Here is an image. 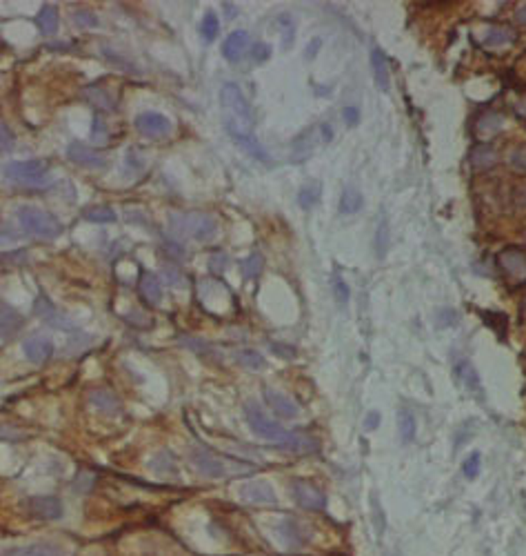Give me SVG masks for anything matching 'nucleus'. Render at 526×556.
I'll use <instances>...</instances> for the list:
<instances>
[{"label": "nucleus", "mask_w": 526, "mask_h": 556, "mask_svg": "<svg viewBox=\"0 0 526 556\" xmlns=\"http://www.w3.org/2000/svg\"><path fill=\"white\" fill-rule=\"evenodd\" d=\"M244 416H247V423H249V427L253 430L255 437H260L269 443H276L278 447H283V450L296 452V454H307V452L317 450V441H313L311 437H304V434L289 432L283 425H278V423L269 418L255 403L244 405Z\"/></svg>", "instance_id": "obj_1"}, {"label": "nucleus", "mask_w": 526, "mask_h": 556, "mask_svg": "<svg viewBox=\"0 0 526 556\" xmlns=\"http://www.w3.org/2000/svg\"><path fill=\"white\" fill-rule=\"evenodd\" d=\"M169 227L176 236L198 240V243L213 240L218 234L216 221L209 214H200V212H174V214H169Z\"/></svg>", "instance_id": "obj_2"}, {"label": "nucleus", "mask_w": 526, "mask_h": 556, "mask_svg": "<svg viewBox=\"0 0 526 556\" xmlns=\"http://www.w3.org/2000/svg\"><path fill=\"white\" fill-rule=\"evenodd\" d=\"M5 178L9 183L20 185V187H33V189H43L54 183L52 169L49 163L40 159H31V161H14L7 163L3 169Z\"/></svg>", "instance_id": "obj_3"}, {"label": "nucleus", "mask_w": 526, "mask_h": 556, "mask_svg": "<svg viewBox=\"0 0 526 556\" xmlns=\"http://www.w3.org/2000/svg\"><path fill=\"white\" fill-rule=\"evenodd\" d=\"M18 223L27 234L43 238V240H54L63 234V223H60L54 214L31 207V205H22L18 210Z\"/></svg>", "instance_id": "obj_4"}, {"label": "nucleus", "mask_w": 526, "mask_h": 556, "mask_svg": "<svg viewBox=\"0 0 526 556\" xmlns=\"http://www.w3.org/2000/svg\"><path fill=\"white\" fill-rule=\"evenodd\" d=\"M220 103H223L225 112H227L225 123L236 125L240 129H249V125L253 123L251 105L244 98V94L240 92L238 85L234 82L223 85V89H220Z\"/></svg>", "instance_id": "obj_5"}, {"label": "nucleus", "mask_w": 526, "mask_h": 556, "mask_svg": "<svg viewBox=\"0 0 526 556\" xmlns=\"http://www.w3.org/2000/svg\"><path fill=\"white\" fill-rule=\"evenodd\" d=\"M33 312L38 314V319H43L49 328H54V330H60V332H73V330H76V323H73V319H69L63 309H58L52 300H47L45 296L36 298Z\"/></svg>", "instance_id": "obj_6"}, {"label": "nucleus", "mask_w": 526, "mask_h": 556, "mask_svg": "<svg viewBox=\"0 0 526 556\" xmlns=\"http://www.w3.org/2000/svg\"><path fill=\"white\" fill-rule=\"evenodd\" d=\"M291 494H293V499H296V503L304 507V510L320 512L326 507V497L309 481H293Z\"/></svg>", "instance_id": "obj_7"}, {"label": "nucleus", "mask_w": 526, "mask_h": 556, "mask_svg": "<svg viewBox=\"0 0 526 556\" xmlns=\"http://www.w3.org/2000/svg\"><path fill=\"white\" fill-rule=\"evenodd\" d=\"M497 265L513 281H526V251L520 247H506L497 254Z\"/></svg>", "instance_id": "obj_8"}, {"label": "nucleus", "mask_w": 526, "mask_h": 556, "mask_svg": "<svg viewBox=\"0 0 526 556\" xmlns=\"http://www.w3.org/2000/svg\"><path fill=\"white\" fill-rule=\"evenodd\" d=\"M191 458H193V465L198 467V472H202L204 476H209V478H223V476L231 474L229 465L223 461V458H218L216 454H211L209 450L195 447Z\"/></svg>", "instance_id": "obj_9"}, {"label": "nucleus", "mask_w": 526, "mask_h": 556, "mask_svg": "<svg viewBox=\"0 0 526 556\" xmlns=\"http://www.w3.org/2000/svg\"><path fill=\"white\" fill-rule=\"evenodd\" d=\"M136 129L142 136L149 138H165L171 134V123L169 118L158 114V112H144L136 118Z\"/></svg>", "instance_id": "obj_10"}, {"label": "nucleus", "mask_w": 526, "mask_h": 556, "mask_svg": "<svg viewBox=\"0 0 526 556\" xmlns=\"http://www.w3.org/2000/svg\"><path fill=\"white\" fill-rule=\"evenodd\" d=\"M225 127H227L229 136L234 138V142L238 145V147H242L249 156H253V159H258V161H262V163H269V154L264 152V147L260 145V140H255V138H253V134H251L249 129H240V127L229 125V123H225Z\"/></svg>", "instance_id": "obj_11"}, {"label": "nucleus", "mask_w": 526, "mask_h": 556, "mask_svg": "<svg viewBox=\"0 0 526 556\" xmlns=\"http://www.w3.org/2000/svg\"><path fill=\"white\" fill-rule=\"evenodd\" d=\"M67 156H69V161H73L76 165L89 167V169H103L107 165L105 154H100L98 149H91L82 142H71L67 147Z\"/></svg>", "instance_id": "obj_12"}, {"label": "nucleus", "mask_w": 526, "mask_h": 556, "mask_svg": "<svg viewBox=\"0 0 526 556\" xmlns=\"http://www.w3.org/2000/svg\"><path fill=\"white\" fill-rule=\"evenodd\" d=\"M22 352L33 365H43V363H47L54 356V343L49 341L47 336H29L27 341L22 343Z\"/></svg>", "instance_id": "obj_13"}, {"label": "nucleus", "mask_w": 526, "mask_h": 556, "mask_svg": "<svg viewBox=\"0 0 526 556\" xmlns=\"http://www.w3.org/2000/svg\"><path fill=\"white\" fill-rule=\"evenodd\" d=\"M242 501L253 503V505H276V492L273 488L264 481H251L247 485H242L240 490Z\"/></svg>", "instance_id": "obj_14"}, {"label": "nucleus", "mask_w": 526, "mask_h": 556, "mask_svg": "<svg viewBox=\"0 0 526 556\" xmlns=\"http://www.w3.org/2000/svg\"><path fill=\"white\" fill-rule=\"evenodd\" d=\"M264 401L266 405L273 409V412L278 416H283V418H296L300 414V407L298 403H293L291 398L283 392H278V390H264Z\"/></svg>", "instance_id": "obj_15"}, {"label": "nucleus", "mask_w": 526, "mask_h": 556, "mask_svg": "<svg viewBox=\"0 0 526 556\" xmlns=\"http://www.w3.org/2000/svg\"><path fill=\"white\" fill-rule=\"evenodd\" d=\"M29 510L33 516L45 518V521H56L63 516V501L56 497H36L29 501Z\"/></svg>", "instance_id": "obj_16"}, {"label": "nucleus", "mask_w": 526, "mask_h": 556, "mask_svg": "<svg viewBox=\"0 0 526 556\" xmlns=\"http://www.w3.org/2000/svg\"><path fill=\"white\" fill-rule=\"evenodd\" d=\"M22 328H24V319L20 316V312H16L11 305L0 303V338L9 341V338H14Z\"/></svg>", "instance_id": "obj_17"}, {"label": "nucleus", "mask_w": 526, "mask_h": 556, "mask_svg": "<svg viewBox=\"0 0 526 556\" xmlns=\"http://www.w3.org/2000/svg\"><path fill=\"white\" fill-rule=\"evenodd\" d=\"M278 529H280V534H283V541L291 550H298L309 541V534L304 532V527L296 521V518H285Z\"/></svg>", "instance_id": "obj_18"}, {"label": "nucleus", "mask_w": 526, "mask_h": 556, "mask_svg": "<svg viewBox=\"0 0 526 556\" xmlns=\"http://www.w3.org/2000/svg\"><path fill=\"white\" fill-rule=\"evenodd\" d=\"M249 50V34L247 31H234L227 36V41L223 45V56L231 63H236L244 56V52Z\"/></svg>", "instance_id": "obj_19"}, {"label": "nucleus", "mask_w": 526, "mask_h": 556, "mask_svg": "<svg viewBox=\"0 0 526 556\" xmlns=\"http://www.w3.org/2000/svg\"><path fill=\"white\" fill-rule=\"evenodd\" d=\"M371 67H373V78H375L377 89H380V92H389L391 89L389 63H386L382 50H377V47H373V50H371Z\"/></svg>", "instance_id": "obj_20"}, {"label": "nucleus", "mask_w": 526, "mask_h": 556, "mask_svg": "<svg viewBox=\"0 0 526 556\" xmlns=\"http://www.w3.org/2000/svg\"><path fill=\"white\" fill-rule=\"evenodd\" d=\"M140 296L146 300L149 305H158L163 298V285H160V278L151 272H142L140 276Z\"/></svg>", "instance_id": "obj_21"}, {"label": "nucleus", "mask_w": 526, "mask_h": 556, "mask_svg": "<svg viewBox=\"0 0 526 556\" xmlns=\"http://www.w3.org/2000/svg\"><path fill=\"white\" fill-rule=\"evenodd\" d=\"M497 163V152L491 147V145H475L473 152H471V165L473 169H478V172H484V169H491L493 165Z\"/></svg>", "instance_id": "obj_22"}, {"label": "nucleus", "mask_w": 526, "mask_h": 556, "mask_svg": "<svg viewBox=\"0 0 526 556\" xmlns=\"http://www.w3.org/2000/svg\"><path fill=\"white\" fill-rule=\"evenodd\" d=\"M36 27H38L40 34H45V36H54L58 29V9L52 5H45L38 11V16H36Z\"/></svg>", "instance_id": "obj_23"}, {"label": "nucleus", "mask_w": 526, "mask_h": 556, "mask_svg": "<svg viewBox=\"0 0 526 556\" xmlns=\"http://www.w3.org/2000/svg\"><path fill=\"white\" fill-rule=\"evenodd\" d=\"M91 403L105 414H118L120 412V401L116 398V394H112L109 390H96L91 394Z\"/></svg>", "instance_id": "obj_24"}, {"label": "nucleus", "mask_w": 526, "mask_h": 556, "mask_svg": "<svg viewBox=\"0 0 526 556\" xmlns=\"http://www.w3.org/2000/svg\"><path fill=\"white\" fill-rule=\"evenodd\" d=\"M398 427H400V439L402 443H411L415 439V430H418V423H415V416L411 409L402 407L398 412Z\"/></svg>", "instance_id": "obj_25"}, {"label": "nucleus", "mask_w": 526, "mask_h": 556, "mask_svg": "<svg viewBox=\"0 0 526 556\" xmlns=\"http://www.w3.org/2000/svg\"><path fill=\"white\" fill-rule=\"evenodd\" d=\"M364 205V198L360 194V189L356 187H347L342 191V198H340V214H356L362 210Z\"/></svg>", "instance_id": "obj_26"}, {"label": "nucleus", "mask_w": 526, "mask_h": 556, "mask_svg": "<svg viewBox=\"0 0 526 556\" xmlns=\"http://www.w3.org/2000/svg\"><path fill=\"white\" fill-rule=\"evenodd\" d=\"M456 379H458L460 383L467 385V390H469V392H478V390H480L478 374H475V367L471 365L469 360L458 363V367H456Z\"/></svg>", "instance_id": "obj_27"}, {"label": "nucleus", "mask_w": 526, "mask_h": 556, "mask_svg": "<svg viewBox=\"0 0 526 556\" xmlns=\"http://www.w3.org/2000/svg\"><path fill=\"white\" fill-rule=\"evenodd\" d=\"M87 98L93 107H100V110H114L116 107V98L100 85H91L87 89Z\"/></svg>", "instance_id": "obj_28"}, {"label": "nucleus", "mask_w": 526, "mask_h": 556, "mask_svg": "<svg viewBox=\"0 0 526 556\" xmlns=\"http://www.w3.org/2000/svg\"><path fill=\"white\" fill-rule=\"evenodd\" d=\"M320 200V183H307L298 194V203L302 210H313Z\"/></svg>", "instance_id": "obj_29"}, {"label": "nucleus", "mask_w": 526, "mask_h": 556, "mask_svg": "<svg viewBox=\"0 0 526 556\" xmlns=\"http://www.w3.org/2000/svg\"><path fill=\"white\" fill-rule=\"evenodd\" d=\"M513 41H516V36H513V31L509 27H491L484 36L486 47H499V45H506Z\"/></svg>", "instance_id": "obj_30"}, {"label": "nucleus", "mask_w": 526, "mask_h": 556, "mask_svg": "<svg viewBox=\"0 0 526 556\" xmlns=\"http://www.w3.org/2000/svg\"><path fill=\"white\" fill-rule=\"evenodd\" d=\"M84 219L91 223H116V212L109 205H98V207H89L84 212Z\"/></svg>", "instance_id": "obj_31"}, {"label": "nucleus", "mask_w": 526, "mask_h": 556, "mask_svg": "<svg viewBox=\"0 0 526 556\" xmlns=\"http://www.w3.org/2000/svg\"><path fill=\"white\" fill-rule=\"evenodd\" d=\"M20 556H65L63 550L52 546V543H33V546L24 548Z\"/></svg>", "instance_id": "obj_32"}, {"label": "nucleus", "mask_w": 526, "mask_h": 556, "mask_svg": "<svg viewBox=\"0 0 526 556\" xmlns=\"http://www.w3.org/2000/svg\"><path fill=\"white\" fill-rule=\"evenodd\" d=\"M386 247H389V223H386V219H380V223H377V232H375V254H377V258H384Z\"/></svg>", "instance_id": "obj_33"}, {"label": "nucleus", "mask_w": 526, "mask_h": 556, "mask_svg": "<svg viewBox=\"0 0 526 556\" xmlns=\"http://www.w3.org/2000/svg\"><path fill=\"white\" fill-rule=\"evenodd\" d=\"M218 31H220V22H218V16L213 14V11H209V14H206L204 18H202V22H200V34H202V38L206 41V43H211L216 36H218Z\"/></svg>", "instance_id": "obj_34"}, {"label": "nucleus", "mask_w": 526, "mask_h": 556, "mask_svg": "<svg viewBox=\"0 0 526 556\" xmlns=\"http://www.w3.org/2000/svg\"><path fill=\"white\" fill-rule=\"evenodd\" d=\"M262 256L260 254H251V256L242 263V276L244 278H258L262 272Z\"/></svg>", "instance_id": "obj_35"}, {"label": "nucleus", "mask_w": 526, "mask_h": 556, "mask_svg": "<svg viewBox=\"0 0 526 556\" xmlns=\"http://www.w3.org/2000/svg\"><path fill=\"white\" fill-rule=\"evenodd\" d=\"M456 323H458V312H456V309H451V307L437 309V314H435V328H437V330L453 328Z\"/></svg>", "instance_id": "obj_36"}, {"label": "nucleus", "mask_w": 526, "mask_h": 556, "mask_svg": "<svg viewBox=\"0 0 526 556\" xmlns=\"http://www.w3.org/2000/svg\"><path fill=\"white\" fill-rule=\"evenodd\" d=\"M238 360L242 363L244 367H249V370H260L264 365V358L258 352H253V349H244V352H240L238 354Z\"/></svg>", "instance_id": "obj_37"}, {"label": "nucleus", "mask_w": 526, "mask_h": 556, "mask_svg": "<svg viewBox=\"0 0 526 556\" xmlns=\"http://www.w3.org/2000/svg\"><path fill=\"white\" fill-rule=\"evenodd\" d=\"M331 287H333V296H336V300H338V305H340V307H345V305L349 303V285L336 274V276H333Z\"/></svg>", "instance_id": "obj_38"}, {"label": "nucleus", "mask_w": 526, "mask_h": 556, "mask_svg": "<svg viewBox=\"0 0 526 556\" xmlns=\"http://www.w3.org/2000/svg\"><path fill=\"white\" fill-rule=\"evenodd\" d=\"M480 463H482V456L478 454V452H473L467 461H464V465H462V472H464V476L467 478H475L480 474Z\"/></svg>", "instance_id": "obj_39"}, {"label": "nucleus", "mask_w": 526, "mask_h": 556, "mask_svg": "<svg viewBox=\"0 0 526 556\" xmlns=\"http://www.w3.org/2000/svg\"><path fill=\"white\" fill-rule=\"evenodd\" d=\"M14 145H16L14 134H11L5 123H0V154L11 152V149H14Z\"/></svg>", "instance_id": "obj_40"}, {"label": "nucleus", "mask_w": 526, "mask_h": 556, "mask_svg": "<svg viewBox=\"0 0 526 556\" xmlns=\"http://www.w3.org/2000/svg\"><path fill=\"white\" fill-rule=\"evenodd\" d=\"M78 27H98V18L91 11H76V16H73Z\"/></svg>", "instance_id": "obj_41"}, {"label": "nucleus", "mask_w": 526, "mask_h": 556, "mask_svg": "<svg viewBox=\"0 0 526 556\" xmlns=\"http://www.w3.org/2000/svg\"><path fill=\"white\" fill-rule=\"evenodd\" d=\"M342 118H345L347 125L356 127L360 123V110H358L356 105H349V107H345V110H342Z\"/></svg>", "instance_id": "obj_42"}, {"label": "nucleus", "mask_w": 526, "mask_h": 556, "mask_svg": "<svg viewBox=\"0 0 526 556\" xmlns=\"http://www.w3.org/2000/svg\"><path fill=\"white\" fill-rule=\"evenodd\" d=\"M511 165L520 172H526V147H518L511 154Z\"/></svg>", "instance_id": "obj_43"}, {"label": "nucleus", "mask_w": 526, "mask_h": 556, "mask_svg": "<svg viewBox=\"0 0 526 556\" xmlns=\"http://www.w3.org/2000/svg\"><path fill=\"white\" fill-rule=\"evenodd\" d=\"M18 240V232H14L7 223H0V243L7 245V243H16Z\"/></svg>", "instance_id": "obj_44"}, {"label": "nucleus", "mask_w": 526, "mask_h": 556, "mask_svg": "<svg viewBox=\"0 0 526 556\" xmlns=\"http://www.w3.org/2000/svg\"><path fill=\"white\" fill-rule=\"evenodd\" d=\"M227 256L225 254H216V256H211V261H209V265H211V272H216V274H220V272H225L227 270Z\"/></svg>", "instance_id": "obj_45"}, {"label": "nucleus", "mask_w": 526, "mask_h": 556, "mask_svg": "<svg viewBox=\"0 0 526 556\" xmlns=\"http://www.w3.org/2000/svg\"><path fill=\"white\" fill-rule=\"evenodd\" d=\"M269 54H271V47H269V45H255L253 47V60H255V63H262V60H266Z\"/></svg>", "instance_id": "obj_46"}, {"label": "nucleus", "mask_w": 526, "mask_h": 556, "mask_svg": "<svg viewBox=\"0 0 526 556\" xmlns=\"http://www.w3.org/2000/svg\"><path fill=\"white\" fill-rule=\"evenodd\" d=\"M377 423H380V414H377V412H369V414H366V418H364V427L366 430H375Z\"/></svg>", "instance_id": "obj_47"}, {"label": "nucleus", "mask_w": 526, "mask_h": 556, "mask_svg": "<svg viewBox=\"0 0 526 556\" xmlns=\"http://www.w3.org/2000/svg\"><path fill=\"white\" fill-rule=\"evenodd\" d=\"M165 276L169 278L171 285H174V287H180V285H182V276H180L178 272H174V270H167V272H165Z\"/></svg>", "instance_id": "obj_48"}, {"label": "nucleus", "mask_w": 526, "mask_h": 556, "mask_svg": "<svg viewBox=\"0 0 526 556\" xmlns=\"http://www.w3.org/2000/svg\"><path fill=\"white\" fill-rule=\"evenodd\" d=\"M320 131H322V140H324V142H331V138H333V129L329 127L326 123H322V125H320Z\"/></svg>", "instance_id": "obj_49"}, {"label": "nucleus", "mask_w": 526, "mask_h": 556, "mask_svg": "<svg viewBox=\"0 0 526 556\" xmlns=\"http://www.w3.org/2000/svg\"><path fill=\"white\" fill-rule=\"evenodd\" d=\"M317 47H320V38H315V41L309 45V50H307V58H311V56H315V54H317V52H315Z\"/></svg>", "instance_id": "obj_50"}, {"label": "nucleus", "mask_w": 526, "mask_h": 556, "mask_svg": "<svg viewBox=\"0 0 526 556\" xmlns=\"http://www.w3.org/2000/svg\"><path fill=\"white\" fill-rule=\"evenodd\" d=\"M518 22H522V25H526V5H522L520 9H518Z\"/></svg>", "instance_id": "obj_51"}]
</instances>
